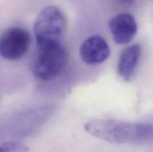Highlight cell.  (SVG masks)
Segmentation results:
<instances>
[{
  "mask_svg": "<svg viewBox=\"0 0 153 152\" xmlns=\"http://www.w3.org/2000/svg\"><path fill=\"white\" fill-rule=\"evenodd\" d=\"M31 37L20 27H10L0 36V56L8 61L22 58L29 49Z\"/></svg>",
  "mask_w": 153,
  "mask_h": 152,
  "instance_id": "cell-4",
  "label": "cell"
},
{
  "mask_svg": "<svg viewBox=\"0 0 153 152\" xmlns=\"http://www.w3.org/2000/svg\"><path fill=\"white\" fill-rule=\"evenodd\" d=\"M67 28L65 15L59 7H44L37 16L34 27L36 41L40 48L60 44Z\"/></svg>",
  "mask_w": 153,
  "mask_h": 152,
  "instance_id": "cell-2",
  "label": "cell"
},
{
  "mask_svg": "<svg viewBox=\"0 0 153 152\" xmlns=\"http://www.w3.org/2000/svg\"><path fill=\"white\" fill-rule=\"evenodd\" d=\"M28 147L19 142H7L0 145V152H28Z\"/></svg>",
  "mask_w": 153,
  "mask_h": 152,
  "instance_id": "cell-8",
  "label": "cell"
},
{
  "mask_svg": "<svg viewBox=\"0 0 153 152\" xmlns=\"http://www.w3.org/2000/svg\"><path fill=\"white\" fill-rule=\"evenodd\" d=\"M108 27L114 42L120 45L129 43L137 31L135 19L128 13H120L114 16L109 20Z\"/></svg>",
  "mask_w": 153,
  "mask_h": 152,
  "instance_id": "cell-5",
  "label": "cell"
},
{
  "mask_svg": "<svg viewBox=\"0 0 153 152\" xmlns=\"http://www.w3.org/2000/svg\"><path fill=\"white\" fill-rule=\"evenodd\" d=\"M124 3H126V4H130V3L133 2L134 0H122Z\"/></svg>",
  "mask_w": 153,
  "mask_h": 152,
  "instance_id": "cell-9",
  "label": "cell"
},
{
  "mask_svg": "<svg viewBox=\"0 0 153 152\" xmlns=\"http://www.w3.org/2000/svg\"><path fill=\"white\" fill-rule=\"evenodd\" d=\"M85 129L93 137L117 144L145 145L152 140V125L149 124L97 119L87 122Z\"/></svg>",
  "mask_w": 153,
  "mask_h": 152,
  "instance_id": "cell-1",
  "label": "cell"
},
{
  "mask_svg": "<svg viewBox=\"0 0 153 152\" xmlns=\"http://www.w3.org/2000/svg\"><path fill=\"white\" fill-rule=\"evenodd\" d=\"M141 56V47L134 44L126 48L121 53L118 61L117 71L120 77L129 81L133 77Z\"/></svg>",
  "mask_w": 153,
  "mask_h": 152,
  "instance_id": "cell-7",
  "label": "cell"
},
{
  "mask_svg": "<svg viewBox=\"0 0 153 152\" xmlns=\"http://www.w3.org/2000/svg\"><path fill=\"white\" fill-rule=\"evenodd\" d=\"M68 54L61 44L40 48L31 64L33 74L42 80H49L59 75L65 69Z\"/></svg>",
  "mask_w": 153,
  "mask_h": 152,
  "instance_id": "cell-3",
  "label": "cell"
},
{
  "mask_svg": "<svg viewBox=\"0 0 153 152\" xmlns=\"http://www.w3.org/2000/svg\"><path fill=\"white\" fill-rule=\"evenodd\" d=\"M82 61L89 65H97L110 56V48L107 41L100 35H93L83 42L80 47Z\"/></svg>",
  "mask_w": 153,
  "mask_h": 152,
  "instance_id": "cell-6",
  "label": "cell"
}]
</instances>
